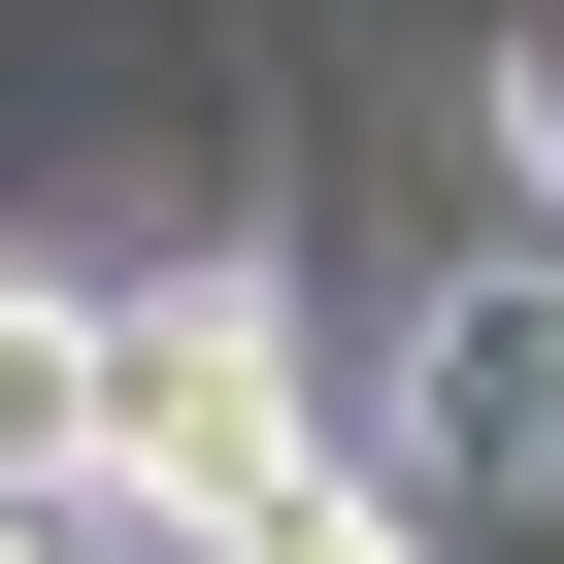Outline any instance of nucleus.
I'll use <instances>...</instances> for the list:
<instances>
[{"label": "nucleus", "mask_w": 564, "mask_h": 564, "mask_svg": "<svg viewBox=\"0 0 564 564\" xmlns=\"http://www.w3.org/2000/svg\"><path fill=\"white\" fill-rule=\"evenodd\" d=\"M232 465H300V333H265V265H100V399H67V498L199 531Z\"/></svg>", "instance_id": "obj_1"}, {"label": "nucleus", "mask_w": 564, "mask_h": 564, "mask_svg": "<svg viewBox=\"0 0 564 564\" xmlns=\"http://www.w3.org/2000/svg\"><path fill=\"white\" fill-rule=\"evenodd\" d=\"M67 399H100V265H0V498H67Z\"/></svg>", "instance_id": "obj_2"}, {"label": "nucleus", "mask_w": 564, "mask_h": 564, "mask_svg": "<svg viewBox=\"0 0 564 564\" xmlns=\"http://www.w3.org/2000/svg\"><path fill=\"white\" fill-rule=\"evenodd\" d=\"M199 564H432V531H399V498L300 432V465H232V498H199Z\"/></svg>", "instance_id": "obj_3"}, {"label": "nucleus", "mask_w": 564, "mask_h": 564, "mask_svg": "<svg viewBox=\"0 0 564 564\" xmlns=\"http://www.w3.org/2000/svg\"><path fill=\"white\" fill-rule=\"evenodd\" d=\"M67 564H199V531H133V498H67Z\"/></svg>", "instance_id": "obj_4"}, {"label": "nucleus", "mask_w": 564, "mask_h": 564, "mask_svg": "<svg viewBox=\"0 0 564 564\" xmlns=\"http://www.w3.org/2000/svg\"><path fill=\"white\" fill-rule=\"evenodd\" d=\"M0 564H67V498H0Z\"/></svg>", "instance_id": "obj_5"}]
</instances>
